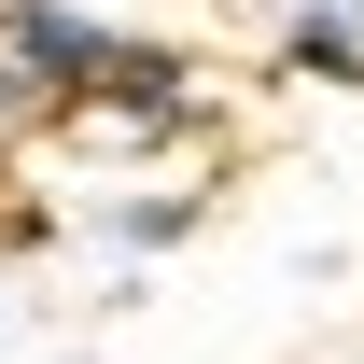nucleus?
<instances>
[{
    "instance_id": "nucleus-3",
    "label": "nucleus",
    "mask_w": 364,
    "mask_h": 364,
    "mask_svg": "<svg viewBox=\"0 0 364 364\" xmlns=\"http://www.w3.org/2000/svg\"><path fill=\"white\" fill-rule=\"evenodd\" d=\"M43 127H56V98L28 85V70H14V56H0V140H43Z\"/></svg>"
},
{
    "instance_id": "nucleus-2",
    "label": "nucleus",
    "mask_w": 364,
    "mask_h": 364,
    "mask_svg": "<svg viewBox=\"0 0 364 364\" xmlns=\"http://www.w3.org/2000/svg\"><path fill=\"white\" fill-rule=\"evenodd\" d=\"M182 225H196V196H127V210H112V238H127V252H168Z\"/></svg>"
},
{
    "instance_id": "nucleus-1",
    "label": "nucleus",
    "mask_w": 364,
    "mask_h": 364,
    "mask_svg": "<svg viewBox=\"0 0 364 364\" xmlns=\"http://www.w3.org/2000/svg\"><path fill=\"white\" fill-rule=\"evenodd\" d=\"M280 85H364V0H294L280 14Z\"/></svg>"
}]
</instances>
